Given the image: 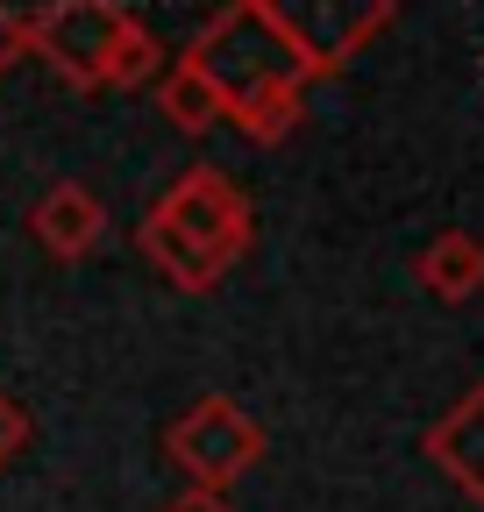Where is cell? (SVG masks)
<instances>
[{
    "mask_svg": "<svg viewBox=\"0 0 484 512\" xmlns=\"http://www.w3.org/2000/svg\"><path fill=\"white\" fill-rule=\"evenodd\" d=\"M136 249L150 256V271L171 292H214L228 264L250 249V200L207 164L178 171V185L143 214Z\"/></svg>",
    "mask_w": 484,
    "mask_h": 512,
    "instance_id": "cell-1",
    "label": "cell"
},
{
    "mask_svg": "<svg viewBox=\"0 0 484 512\" xmlns=\"http://www.w3.org/2000/svg\"><path fill=\"white\" fill-rule=\"evenodd\" d=\"M193 64V72L221 93V121L242 114V107H264V100H285L307 86V72H299V57L285 50V36L264 22L257 0H228L221 15H207V29L178 50Z\"/></svg>",
    "mask_w": 484,
    "mask_h": 512,
    "instance_id": "cell-2",
    "label": "cell"
},
{
    "mask_svg": "<svg viewBox=\"0 0 484 512\" xmlns=\"http://www.w3.org/2000/svg\"><path fill=\"white\" fill-rule=\"evenodd\" d=\"M257 8L285 36V50L299 57V72H307V79H335L363 43L392 29L399 0H257Z\"/></svg>",
    "mask_w": 484,
    "mask_h": 512,
    "instance_id": "cell-3",
    "label": "cell"
},
{
    "mask_svg": "<svg viewBox=\"0 0 484 512\" xmlns=\"http://www.w3.org/2000/svg\"><path fill=\"white\" fill-rule=\"evenodd\" d=\"M164 456L186 470V484H200V491H228L242 470H257V456H264V427L242 413L235 399L207 392L200 406H186V413L164 427Z\"/></svg>",
    "mask_w": 484,
    "mask_h": 512,
    "instance_id": "cell-4",
    "label": "cell"
},
{
    "mask_svg": "<svg viewBox=\"0 0 484 512\" xmlns=\"http://www.w3.org/2000/svg\"><path fill=\"white\" fill-rule=\"evenodd\" d=\"M129 22L121 0H43L29 15V50L50 64L65 86L93 93L107 79V57H114V36Z\"/></svg>",
    "mask_w": 484,
    "mask_h": 512,
    "instance_id": "cell-5",
    "label": "cell"
},
{
    "mask_svg": "<svg viewBox=\"0 0 484 512\" xmlns=\"http://www.w3.org/2000/svg\"><path fill=\"white\" fill-rule=\"evenodd\" d=\"M29 235L43 256H57V264H86V256L100 249L107 235V207H100V192L79 185V178H57L43 200L29 207Z\"/></svg>",
    "mask_w": 484,
    "mask_h": 512,
    "instance_id": "cell-6",
    "label": "cell"
},
{
    "mask_svg": "<svg viewBox=\"0 0 484 512\" xmlns=\"http://www.w3.org/2000/svg\"><path fill=\"white\" fill-rule=\"evenodd\" d=\"M420 448H428V456H435V470L484 512V377L470 384V392L428 427V441H420Z\"/></svg>",
    "mask_w": 484,
    "mask_h": 512,
    "instance_id": "cell-7",
    "label": "cell"
},
{
    "mask_svg": "<svg viewBox=\"0 0 484 512\" xmlns=\"http://www.w3.org/2000/svg\"><path fill=\"white\" fill-rule=\"evenodd\" d=\"M413 278H420V292L442 299V306L477 299V292H484V242H477L470 228H442L428 249L413 256Z\"/></svg>",
    "mask_w": 484,
    "mask_h": 512,
    "instance_id": "cell-8",
    "label": "cell"
},
{
    "mask_svg": "<svg viewBox=\"0 0 484 512\" xmlns=\"http://www.w3.org/2000/svg\"><path fill=\"white\" fill-rule=\"evenodd\" d=\"M157 114L178 128V136H207V128H221V93L178 57V64H164V79H157Z\"/></svg>",
    "mask_w": 484,
    "mask_h": 512,
    "instance_id": "cell-9",
    "label": "cell"
},
{
    "mask_svg": "<svg viewBox=\"0 0 484 512\" xmlns=\"http://www.w3.org/2000/svg\"><path fill=\"white\" fill-rule=\"evenodd\" d=\"M164 72V43L150 36V22H121V36H114V57H107V79L100 86H150Z\"/></svg>",
    "mask_w": 484,
    "mask_h": 512,
    "instance_id": "cell-10",
    "label": "cell"
},
{
    "mask_svg": "<svg viewBox=\"0 0 484 512\" xmlns=\"http://www.w3.org/2000/svg\"><path fill=\"white\" fill-rule=\"evenodd\" d=\"M235 128H242V136H250V143H285L292 136V128H299V93H285V100H264V107H242V114H228Z\"/></svg>",
    "mask_w": 484,
    "mask_h": 512,
    "instance_id": "cell-11",
    "label": "cell"
},
{
    "mask_svg": "<svg viewBox=\"0 0 484 512\" xmlns=\"http://www.w3.org/2000/svg\"><path fill=\"white\" fill-rule=\"evenodd\" d=\"M22 448H29V413H22V399L8 392V384H0V470H8Z\"/></svg>",
    "mask_w": 484,
    "mask_h": 512,
    "instance_id": "cell-12",
    "label": "cell"
},
{
    "mask_svg": "<svg viewBox=\"0 0 484 512\" xmlns=\"http://www.w3.org/2000/svg\"><path fill=\"white\" fill-rule=\"evenodd\" d=\"M22 57H29V15H15L8 0H0V79H8Z\"/></svg>",
    "mask_w": 484,
    "mask_h": 512,
    "instance_id": "cell-13",
    "label": "cell"
},
{
    "mask_svg": "<svg viewBox=\"0 0 484 512\" xmlns=\"http://www.w3.org/2000/svg\"><path fill=\"white\" fill-rule=\"evenodd\" d=\"M164 512H235V505H228V491H200V484H186L178 498H164Z\"/></svg>",
    "mask_w": 484,
    "mask_h": 512,
    "instance_id": "cell-14",
    "label": "cell"
}]
</instances>
